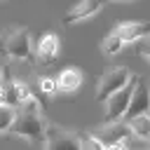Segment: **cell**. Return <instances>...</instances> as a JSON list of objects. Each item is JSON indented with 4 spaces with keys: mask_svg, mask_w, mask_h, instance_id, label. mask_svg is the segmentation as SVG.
<instances>
[{
    "mask_svg": "<svg viewBox=\"0 0 150 150\" xmlns=\"http://www.w3.org/2000/svg\"><path fill=\"white\" fill-rule=\"evenodd\" d=\"M0 54L12 61H28L33 63V40L30 30L23 26H12L0 33Z\"/></svg>",
    "mask_w": 150,
    "mask_h": 150,
    "instance_id": "obj_1",
    "label": "cell"
},
{
    "mask_svg": "<svg viewBox=\"0 0 150 150\" xmlns=\"http://www.w3.org/2000/svg\"><path fill=\"white\" fill-rule=\"evenodd\" d=\"M12 131L28 141L30 145H42L45 143V134H47V120L42 117V110H26V108H16V120L12 124Z\"/></svg>",
    "mask_w": 150,
    "mask_h": 150,
    "instance_id": "obj_2",
    "label": "cell"
},
{
    "mask_svg": "<svg viewBox=\"0 0 150 150\" xmlns=\"http://www.w3.org/2000/svg\"><path fill=\"white\" fill-rule=\"evenodd\" d=\"M129 80H131L129 68H124V66L108 68V70L101 75V80H98V87H96V101H98V103H105V101H108L115 91H120Z\"/></svg>",
    "mask_w": 150,
    "mask_h": 150,
    "instance_id": "obj_3",
    "label": "cell"
},
{
    "mask_svg": "<svg viewBox=\"0 0 150 150\" xmlns=\"http://www.w3.org/2000/svg\"><path fill=\"white\" fill-rule=\"evenodd\" d=\"M136 77H138V75H131V80H129L120 91H115V94L105 101L103 122H122V120H124L127 108H129V101H131V94H134V87H136Z\"/></svg>",
    "mask_w": 150,
    "mask_h": 150,
    "instance_id": "obj_4",
    "label": "cell"
},
{
    "mask_svg": "<svg viewBox=\"0 0 150 150\" xmlns=\"http://www.w3.org/2000/svg\"><path fill=\"white\" fill-rule=\"evenodd\" d=\"M42 145H45V150H82L80 134L70 131L66 127H59V124H47Z\"/></svg>",
    "mask_w": 150,
    "mask_h": 150,
    "instance_id": "obj_5",
    "label": "cell"
},
{
    "mask_svg": "<svg viewBox=\"0 0 150 150\" xmlns=\"http://www.w3.org/2000/svg\"><path fill=\"white\" fill-rule=\"evenodd\" d=\"M129 127L127 122H103L98 129L91 131V136L103 145V148H110V145H117V143H127L129 138Z\"/></svg>",
    "mask_w": 150,
    "mask_h": 150,
    "instance_id": "obj_6",
    "label": "cell"
},
{
    "mask_svg": "<svg viewBox=\"0 0 150 150\" xmlns=\"http://www.w3.org/2000/svg\"><path fill=\"white\" fill-rule=\"evenodd\" d=\"M143 112H150V84L143 77H136V87H134V94H131V101H129L124 120L143 115Z\"/></svg>",
    "mask_w": 150,
    "mask_h": 150,
    "instance_id": "obj_7",
    "label": "cell"
},
{
    "mask_svg": "<svg viewBox=\"0 0 150 150\" xmlns=\"http://www.w3.org/2000/svg\"><path fill=\"white\" fill-rule=\"evenodd\" d=\"M103 9V0H75V5L63 14V26H73L77 21L91 19Z\"/></svg>",
    "mask_w": 150,
    "mask_h": 150,
    "instance_id": "obj_8",
    "label": "cell"
},
{
    "mask_svg": "<svg viewBox=\"0 0 150 150\" xmlns=\"http://www.w3.org/2000/svg\"><path fill=\"white\" fill-rule=\"evenodd\" d=\"M59 52H61V42H59V35L56 33H45L40 40H38V47H35V61L40 66H49L59 59Z\"/></svg>",
    "mask_w": 150,
    "mask_h": 150,
    "instance_id": "obj_9",
    "label": "cell"
},
{
    "mask_svg": "<svg viewBox=\"0 0 150 150\" xmlns=\"http://www.w3.org/2000/svg\"><path fill=\"white\" fill-rule=\"evenodd\" d=\"M112 30L120 35V40H122L124 45H129V42H141V40L150 38V21H122V23H117Z\"/></svg>",
    "mask_w": 150,
    "mask_h": 150,
    "instance_id": "obj_10",
    "label": "cell"
},
{
    "mask_svg": "<svg viewBox=\"0 0 150 150\" xmlns=\"http://www.w3.org/2000/svg\"><path fill=\"white\" fill-rule=\"evenodd\" d=\"M54 82H56V91L59 94H73L82 84V70L80 68H63L54 77Z\"/></svg>",
    "mask_w": 150,
    "mask_h": 150,
    "instance_id": "obj_11",
    "label": "cell"
},
{
    "mask_svg": "<svg viewBox=\"0 0 150 150\" xmlns=\"http://www.w3.org/2000/svg\"><path fill=\"white\" fill-rule=\"evenodd\" d=\"M127 127H129V131H131L136 138H141V141H150V112L129 117V120H127Z\"/></svg>",
    "mask_w": 150,
    "mask_h": 150,
    "instance_id": "obj_12",
    "label": "cell"
},
{
    "mask_svg": "<svg viewBox=\"0 0 150 150\" xmlns=\"http://www.w3.org/2000/svg\"><path fill=\"white\" fill-rule=\"evenodd\" d=\"M122 47H124V42L120 40V35H117L115 30H110V33L101 40V52H103V56H115V54L122 52Z\"/></svg>",
    "mask_w": 150,
    "mask_h": 150,
    "instance_id": "obj_13",
    "label": "cell"
},
{
    "mask_svg": "<svg viewBox=\"0 0 150 150\" xmlns=\"http://www.w3.org/2000/svg\"><path fill=\"white\" fill-rule=\"evenodd\" d=\"M14 120H16V108L7 105V103H0V134H7L14 124Z\"/></svg>",
    "mask_w": 150,
    "mask_h": 150,
    "instance_id": "obj_14",
    "label": "cell"
},
{
    "mask_svg": "<svg viewBox=\"0 0 150 150\" xmlns=\"http://www.w3.org/2000/svg\"><path fill=\"white\" fill-rule=\"evenodd\" d=\"M80 134V143H82V150H105L91 134H84V131H77Z\"/></svg>",
    "mask_w": 150,
    "mask_h": 150,
    "instance_id": "obj_15",
    "label": "cell"
},
{
    "mask_svg": "<svg viewBox=\"0 0 150 150\" xmlns=\"http://www.w3.org/2000/svg\"><path fill=\"white\" fill-rule=\"evenodd\" d=\"M40 94H56V82H54V77H42L40 80ZM38 94V96H40ZM42 98V96H40ZM45 101V98H42Z\"/></svg>",
    "mask_w": 150,
    "mask_h": 150,
    "instance_id": "obj_16",
    "label": "cell"
},
{
    "mask_svg": "<svg viewBox=\"0 0 150 150\" xmlns=\"http://www.w3.org/2000/svg\"><path fill=\"white\" fill-rule=\"evenodd\" d=\"M28 96H33V91L28 89V84H23V82H16V105H21Z\"/></svg>",
    "mask_w": 150,
    "mask_h": 150,
    "instance_id": "obj_17",
    "label": "cell"
},
{
    "mask_svg": "<svg viewBox=\"0 0 150 150\" xmlns=\"http://www.w3.org/2000/svg\"><path fill=\"white\" fill-rule=\"evenodd\" d=\"M138 54L150 63V38H145V40H141V45H138Z\"/></svg>",
    "mask_w": 150,
    "mask_h": 150,
    "instance_id": "obj_18",
    "label": "cell"
},
{
    "mask_svg": "<svg viewBox=\"0 0 150 150\" xmlns=\"http://www.w3.org/2000/svg\"><path fill=\"white\" fill-rule=\"evenodd\" d=\"M105 150H127V143H117V145H110Z\"/></svg>",
    "mask_w": 150,
    "mask_h": 150,
    "instance_id": "obj_19",
    "label": "cell"
},
{
    "mask_svg": "<svg viewBox=\"0 0 150 150\" xmlns=\"http://www.w3.org/2000/svg\"><path fill=\"white\" fill-rule=\"evenodd\" d=\"M103 2H131V0H103Z\"/></svg>",
    "mask_w": 150,
    "mask_h": 150,
    "instance_id": "obj_20",
    "label": "cell"
},
{
    "mask_svg": "<svg viewBox=\"0 0 150 150\" xmlns=\"http://www.w3.org/2000/svg\"><path fill=\"white\" fill-rule=\"evenodd\" d=\"M0 80H2V68H0Z\"/></svg>",
    "mask_w": 150,
    "mask_h": 150,
    "instance_id": "obj_21",
    "label": "cell"
},
{
    "mask_svg": "<svg viewBox=\"0 0 150 150\" xmlns=\"http://www.w3.org/2000/svg\"><path fill=\"white\" fill-rule=\"evenodd\" d=\"M145 150H150V148H145Z\"/></svg>",
    "mask_w": 150,
    "mask_h": 150,
    "instance_id": "obj_22",
    "label": "cell"
}]
</instances>
